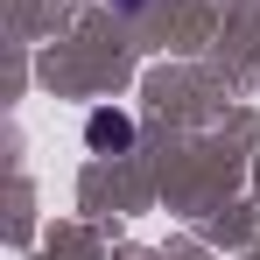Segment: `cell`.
I'll use <instances>...</instances> for the list:
<instances>
[{
    "mask_svg": "<svg viewBox=\"0 0 260 260\" xmlns=\"http://www.w3.org/2000/svg\"><path fill=\"white\" fill-rule=\"evenodd\" d=\"M85 141L99 148V155H120V148H134V120L113 113V106H99V113L85 120Z\"/></svg>",
    "mask_w": 260,
    "mask_h": 260,
    "instance_id": "6da1fadb",
    "label": "cell"
},
{
    "mask_svg": "<svg viewBox=\"0 0 260 260\" xmlns=\"http://www.w3.org/2000/svg\"><path fill=\"white\" fill-rule=\"evenodd\" d=\"M113 7H120V14H141V7H148V0H113Z\"/></svg>",
    "mask_w": 260,
    "mask_h": 260,
    "instance_id": "7a4b0ae2",
    "label": "cell"
}]
</instances>
